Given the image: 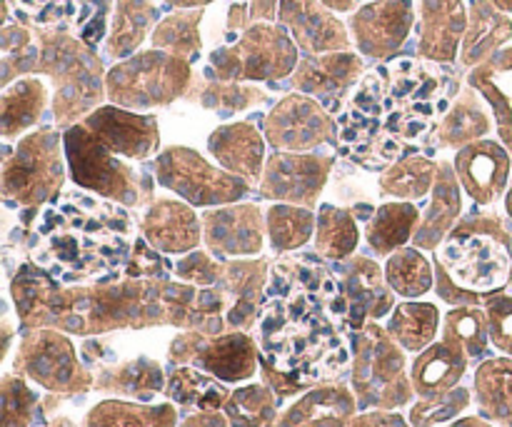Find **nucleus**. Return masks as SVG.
I'll return each instance as SVG.
<instances>
[{"instance_id": "1", "label": "nucleus", "mask_w": 512, "mask_h": 427, "mask_svg": "<svg viewBox=\"0 0 512 427\" xmlns=\"http://www.w3.org/2000/svg\"><path fill=\"white\" fill-rule=\"evenodd\" d=\"M448 65L395 58L368 70L338 115L340 160L368 173H383L418 143L428 145L450 108Z\"/></svg>"}, {"instance_id": "2", "label": "nucleus", "mask_w": 512, "mask_h": 427, "mask_svg": "<svg viewBox=\"0 0 512 427\" xmlns=\"http://www.w3.org/2000/svg\"><path fill=\"white\" fill-rule=\"evenodd\" d=\"M350 305L340 280L315 258L288 255L270 268L260 353L293 383L335 378L348 365Z\"/></svg>"}, {"instance_id": "3", "label": "nucleus", "mask_w": 512, "mask_h": 427, "mask_svg": "<svg viewBox=\"0 0 512 427\" xmlns=\"http://www.w3.org/2000/svg\"><path fill=\"white\" fill-rule=\"evenodd\" d=\"M133 240L125 205L90 190H63L40 208L30 260L65 283L90 280L123 268Z\"/></svg>"}, {"instance_id": "4", "label": "nucleus", "mask_w": 512, "mask_h": 427, "mask_svg": "<svg viewBox=\"0 0 512 427\" xmlns=\"http://www.w3.org/2000/svg\"><path fill=\"white\" fill-rule=\"evenodd\" d=\"M433 253L440 298L455 305H475L510 285L512 225L505 213L478 210L460 220Z\"/></svg>"}, {"instance_id": "5", "label": "nucleus", "mask_w": 512, "mask_h": 427, "mask_svg": "<svg viewBox=\"0 0 512 427\" xmlns=\"http://www.w3.org/2000/svg\"><path fill=\"white\" fill-rule=\"evenodd\" d=\"M298 63L293 35L278 20H260L210 48L205 75L220 83H275L290 78Z\"/></svg>"}, {"instance_id": "6", "label": "nucleus", "mask_w": 512, "mask_h": 427, "mask_svg": "<svg viewBox=\"0 0 512 427\" xmlns=\"http://www.w3.org/2000/svg\"><path fill=\"white\" fill-rule=\"evenodd\" d=\"M38 43L40 70L58 83L55 118L63 128H70L78 115L93 113L98 95H105L103 65L88 43L63 28L45 30Z\"/></svg>"}, {"instance_id": "7", "label": "nucleus", "mask_w": 512, "mask_h": 427, "mask_svg": "<svg viewBox=\"0 0 512 427\" xmlns=\"http://www.w3.org/2000/svg\"><path fill=\"white\" fill-rule=\"evenodd\" d=\"M65 138L55 128L23 135L15 148L5 150L3 200L10 208H40L63 193Z\"/></svg>"}, {"instance_id": "8", "label": "nucleus", "mask_w": 512, "mask_h": 427, "mask_svg": "<svg viewBox=\"0 0 512 427\" xmlns=\"http://www.w3.org/2000/svg\"><path fill=\"white\" fill-rule=\"evenodd\" d=\"M190 65V60L165 50H140L105 73V98L128 110L165 108L190 88Z\"/></svg>"}, {"instance_id": "9", "label": "nucleus", "mask_w": 512, "mask_h": 427, "mask_svg": "<svg viewBox=\"0 0 512 427\" xmlns=\"http://www.w3.org/2000/svg\"><path fill=\"white\" fill-rule=\"evenodd\" d=\"M155 180L175 198L193 208L208 210L233 205L250 193V183L230 170L210 163L205 155L188 145H170L155 158Z\"/></svg>"}, {"instance_id": "10", "label": "nucleus", "mask_w": 512, "mask_h": 427, "mask_svg": "<svg viewBox=\"0 0 512 427\" xmlns=\"http://www.w3.org/2000/svg\"><path fill=\"white\" fill-rule=\"evenodd\" d=\"M68 173L75 185L120 205H138L143 195V173L110 153L83 123L70 125L63 133Z\"/></svg>"}, {"instance_id": "11", "label": "nucleus", "mask_w": 512, "mask_h": 427, "mask_svg": "<svg viewBox=\"0 0 512 427\" xmlns=\"http://www.w3.org/2000/svg\"><path fill=\"white\" fill-rule=\"evenodd\" d=\"M403 370V353L388 330H380L375 323L365 325L358 338V368H355V390L363 405L395 408L408 403L410 388L403 380Z\"/></svg>"}, {"instance_id": "12", "label": "nucleus", "mask_w": 512, "mask_h": 427, "mask_svg": "<svg viewBox=\"0 0 512 427\" xmlns=\"http://www.w3.org/2000/svg\"><path fill=\"white\" fill-rule=\"evenodd\" d=\"M263 133L273 150L313 153L338 140V120L320 100L305 93L285 95L263 120Z\"/></svg>"}, {"instance_id": "13", "label": "nucleus", "mask_w": 512, "mask_h": 427, "mask_svg": "<svg viewBox=\"0 0 512 427\" xmlns=\"http://www.w3.org/2000/svg\"><path fill=\"white\" fill-rule=\"evenodd\" d=\"M335 168V155L330 153H283L273 150L265 160V170L258 180V195L273 203L303 205L315 208L320 203L330 173Z\"/></svg>"}, {"instance_id": "14", "label": "nucleus", "mask_w": 512, "mask_h": 427, "mask_svg": "<svg viewBox=\"0 0 512 427\" xmlns=\"http://www.w3.org/2000/svg\"><path fill=\"white\" fill-rule=\"evenodd\" d=\"M418 23L415 0H370L350 13L348 28L363 58L388 63L405 48Z\"/></svg>"}, {"instance_id": "15", "label": "nucleus", "mask_w": 512, "mask_h": 427, "mask_svg": "<svg viewBox=\"0 0 512 427\" xmlns=\"http://www.w3.org/2000/svg\"><path fill=\"white\" fill-rule=\"evenodd\" d=\"M80 123L118 158L143 163V160L160 155L158 115L140 113V110H128L110 103L98 105Z\"/></svg>"}, {"instance_id": "16", "label": "nucleus", "mask_w": 512, "mask_h": 427, "mask_svg": "<svg viewBox=\"0 0 512 427\" xmlns=\"http://www.w3.org/2000/svg\"><path fill=\"white\" fill-rule=\"evenodd\" d=\"M453 168L465 198L480 210L500 203L512 178V155L498 138H483L455 150Z\"/></svg>"}, {"instance_id": "17", "label": "nucleus", "mask_w": 512, "mask_h": 427, "mask_svg": "<svg viewBox=\"0 0 512 427\" xmlns=\"http://www.w3.org/2000/svg\"><path fill=\"white\" fill-rule=\"evenodd\" d=\"M365 75V60L353 50H338V53L303 55L290 75V85L295 93H305L320 100L330 113L343 108L345 98L353 95L358 83Z\"/></svg>"}, {"instance_id": "18", "label": "nucleus", "mask_w": 512, "mask_h": 427, "mask_svg": "<svg viewBox=\"0 0 512 427\" xmlns=\"http://www.w3.org/2000/svg\"><path fill=\"white\" fill-rule=\"evenodd\" d=\"M278 23L293 35L303 55L353 50L348 23L323 0H280Z\"/></svg>"}, {"instance_id": "19", "label": "nucleus", "mask_w": 512, "mask_h": 427, "mask_svg": "<svg viewBox=\"0 0 512 427\" xmlns=\"http://www.w3.org/2000/svg\"><path fill=\"white\" fill-rule=\"evenodd\" d=\"M205 248L215 258H250L263 250L265 213L253 203L203 210Z\"/></svg>"}, {"instance_id": "20", "label": "nucleus", "mask_w": 512, "mask_h": 427, "mask_svg": "<svg viewBox=\"0 0 512 427\" xmlns=\"http://www.w3.org/2000/svg\"><path fill=\"white\" fill-rule=\"evenodd\" d=\"M18 5V18L43 28H75L90 48L105 43L113 18V0H8Z\"/></svg>"}, {"instance_id": "21", "label": "nucleus", "mask_w": 512, "mask_h": 427, "mask_svg": "<svg viewBox=\"0 0 512 427\" xmlns=\"http://www.w3.org/2000/svg\"><path fill=\"white\" fill-rule=\"evenodd\" d=\"M418 55L428 63L455 65L468 30L465 0H418Z\"/></svg>"}, {"instance_id": "22", "label": "nucleus", "mask_w": 512, "mask_h": 427, "mask_svg": "<svg viewBox=\"0 0 512 427\" xmlns=\"http://www.w3.org/2000/svg\"><path fill=\"white\" fill-rule=\"evenodd\" d=\"M140 233L158 253L188 255L203 240V218L185 200L160 198L143 210Z\"/></svg>"}, {"instance_id": "23", "label": "nucleus", "mask_w": 512, "mask_h": 427, "mask_svg": "<svg viewBox=\"0 0 512 427\" xmlns=\"http://www.w3.org/2000/svg\"><path fill=\"white\" fill-rule=\"evenodd\" d=\"M173 358L195 360L198 368L208 370L223 383H238L255 375L258 348L248 335H225L218 340L183 338L173 345Z\"/></svg>"}, {"instance_id": "24", "label": "nucleus", "mask_w": 512, "mask_h": 427, "mask_svg": "<svg viewBox=\"0 0 512 427\" xmlns=\"http://www.w3.org/2000/svg\"><path fill=\"white\" fill-rule=\"evenodd\" d=\"M268 138L263 128L248 123V120H235V123L220 125L208 135V153L220 168L230 170L255 185L265 170L268 160Z\"/></svg>"}, {"instance_id": "25", "label": "nucleus", "mask_w": 512, "mask_h": 427, "mask_svg": "<svg viewBox=\"0 0 512 427\" xmlns=\"http://www.w3.org/2000/svg\"><path fill=\"white\" fill-rule=\"evenodd\" d=\"M470 363H473V358L465 350V345L453 333L443 330L440 340H435L430 348H425L415 358L413 370H410L413 390L423 400L450 393V390L458 388L460 378Z\"/></svg>"}, {"instance_id": "26", "label": "nucleus", "mask_w": 512, "mask_h": 427, "mask_svg": "<svg viewBox=\"0 0 512 427\" xmlns=\"http://www.w3.org/2000/svg\"><path fill=\"white\" fill-rule=\"evenodd\" d=\"M463 210L465 193L458 175H455L453 163H440L433 193L428 195V205L420 215L418 230H415V238L410 245L420 250H438L450 230L463 220Z\"/></svg>"}, {"instance_id": "27", "label": "nucleus", "mask_w": 512, "mask_h": 427, "mask_svg": "<svg viewBox=\"0 0 512 427\" xmlns=\"http://www.w3.org/2000/svg\"><path fill=\"white\" fill-rule=\"evenodd\" d=\"M493 130L495 120L488 103H485L478 90L465 83V88H460L455 93V100L445 110L443 118H440L438 128L430 135L428 145L433 150H460L463 145L475 143V140L490 138Z\"/></svg>"}, {"instance_id": "28", "label": "nucleus", "mask_w": 512, "mask_h": 427, "mask_svg": "<svg viewBox=\"0 0 512 427\" xmlns=\"http://www.w3.org/2000/svg\"><path fill=\"white\" fill-rule=\"evenodd\" d=\"M18 360L23 363L25 375H30L35 383L48 390H68L78 383L80 368L75 360V350L58 333L43 330L30 338Z\"/></svg>"}, {"instance_id": "29", "label": "nucleus", "mask_w": 512, "mask_h": 427, "mask_svg": "<svg viewBox=\"0 0 512 427\" xmlns=\"http://www.w3.org/2000/svg\"><path fill=\"white\" fill-rule=\"evenodd\" d=\"M465 83L483 95L495 120V138L512 155V45L468 70Z\"/></svg>"}, {"instance_id": "30", "label": "nucleus", "mask_w": 512, "mask_h": 427, "mask_svg": "<svg viewBox=\"0 0 512 427\" xmlns=\"http://www.w3.org/2000/svg\"><path fill=\"white\" fill-rule=\"evenodd\" d=\"M512 40V15L500 10L495 0H470L468 30L460 45L458 65L473 70L475 65L508 48Z\"/></svg>"}, {"instance_id": "31", "label": "nucleus", "mask_w": 512, "mask_h": 427, "mask_svg": "<svg viewBox=\"0 0 512 427\" xmlns=\"http://www.w3.org/2000/svg\"><path fill=\"white\" fill-rule=\"evenodd\" d=\"M340 273V288L350 305V323L358 328L365 318H383L393 305V290L385 288V270L370 258H348L343 260Z\"/></svg>"}, {"instance_id": "32", "label": "nucleus", "mask_w": 512, "mask_h": 427, "mask_svg": "<svg viewBox=\"0 0 512 427\" xmlns=\"http://www.w3.org/2000/svg\"><path fill=\"white\" fill-rule=\"evenodd\" d=\"M160 0H115L108 38L103 43L105 58L125 60L140 50L163 20Z\"/></svg>"}, {"instance_id": "33", "label": "nucleus", "mask_w": 512, "mask_h": 427, "mask_svg": "<svg viewBox=\"0 0 512 427\" xmlns=\"http://www.w3.org/2000/svg\"><path fill=\"white\" fill-rule=\"evenodd\" d=\"M420 215H423L420 205L410 200H385L383 205H378L365 223V245L370 253L390 258L395 250L413 243Z\"/></svg>"}, {"instance_id": "34", "label": "nucleus", "mask_w": 512, "mask_h": 427, "mask_svg": "<svg viewBox=\"0 0 512 427\" xmlns=\"http://www.w3.org/2000/svg\"><path fill=\"white\" fill-rule=\"evenodd\" d=\"M50 90L40 75H20L8 83L0 95V128L3 138H23L28 130L38 125L48 105Z\"/></svg>"}, {"instance_id": "35", "label": "nucleus", "mask_w": 512, "mask_h": 427, "mask_svg": "<svg viewBox=\"0 0 512 427\" xmlns=\"http://www.w3.org/2000/svg\"><path fill=\"white\" fill-rule=\"evenodd\" d=\"M440 163L428 155L408 153L378 175V195L385 200H410L420 203L433 193Z\"/></svg>"}, {"instance_id": "36", "label": "nucleus", "mask_w": 512, "mask_h": 427, "mask_svg": "<svg viewBox=\"0 0 512 427\" xmlns=\"http://www.w3.org/2000/svg\"><path fill=\"white\" fill-rule=\"evenodd\" d=\"M315 253L328 263H343L353 258L360 245L358 213L335 203H320L315 225Z\"/></svg>"}, {"instance_id": "37", "label": "nucleus", "mask_w": 512, "mask_h": 427, "mask_svg": "<svg viewBox=\"0 0 512 427\" xmlns=\"http://www.w3.org/2000/svg\"><path fill=\"white\" fill-rule=\"evenodd\" d=\"M203 20V8H178L163 15V20L155 25L153 35H150V48L165 50V53H173L193 63L205 43L203 30H200Z\"/></svg>"}, {"instance_id": "38", "label": "nucleus", "mask_w": 512, "mask_h": 427, "mask_svg": "<svg viewBox=\"0 0 512 427\" xmlns=\"http://www.w3.org/2000/svg\"><path fill=\"white\" fill-rule=\"evenodd\" d=\"M440 330V310L433 303H400L388 320V333L395 343L410 353H423L435 343Z\"/></svg>"}, {"instance_id": "39", "label": "nucleus", "mask_w": 512, "mask_h": 427, "mask_svg": "<svg viewBox=\"0 0 512 427\" xmlns=\"http://www.w3.org/2000/svg\"><path fill=\"white\" fill-rule=\"evenodd\" d=\"M318 213L313 208L273 203L265 210V230L275 253H295L315 238Z\"/></svg>"}, {"instance_id": "40", "label": "nucleus", "mask_w": 512, "mask_h": 427, "mask_svg": "<svg viewBox=\"0 0 512 427\" xmlns=\"http://www.w3.org/2000/svg\"><path fill=\"white\" fill-rule=\"evenodd\" d=\"M383 270L388 288L400 298L418 300L428 295L435 285L433 263L428 260L425 250L415 248V245L395 250L390 258H385Z\"/></svg>"}, {"instance_id": "41", "label": "nucleus", "mask_w": 512, "mask_h": 427, "mask_svg": "<svg viewBox=\"0 0 512 427\" xmlns=\"http://www.w3.org/2000/svg\"><path fill=\"white\" fill-rule=\"evenodd\" d=\"M475 398L488 418L512 423V358L485 360L475 370Z\"/></svg>"}, {"instance_id": "42", "label": "nucleus", "mask_w": 512, "mask_h": 427, "mask_svg": "<svg viewBox=\"0 0 512 427\" xmlns=\"http://www.w3.org/2000/svg\"><path fill=\"white\" fill-rule=\"evenodd\" d=\"M353 408V398L345 388L318 390L290 410L283 427H340Z\"/></svg>"}, {"instance_id": "43", "label": "nucleus", "mask_w": 512, "mask_h": 427, "mask_svg": "<svg viewBox=\"0 0 512 427\" xmlns=\"http://www.w3.org/2000/svg\"><path fill=\"white\" fill-rule=\"evenodd\" d=\"M85 427H175V410L170 405H150L108 400L90 410Z\"/></svg>"}, {"instance_id": "44", "label": "nucleus", "mask_w": 512, "mask_h": 427, "mask_svg": "<svg viewBox=\"0 0 512 427\" xmlns=\"http://www.w3.org/2000/svg\"><path fill=\"white\" fill-rule=\"evenodd\" d=\"M168 395L180 405H195L200 410H220L228 400L225 388H220L213 378H205L198 370H180L170 380Z\"/></svg>"}, {"instance_id": "45", "label": "nucleus", "mask_w": 512, "mask_h": 427, "mask_svg": "<svg viewBox=\"0 0 512 427\" xmlns=\"http://www.w3.org/2000/svg\"><path fill=\"white\" fill-rule=\"evenodd\" d=\"M228 413L238 427H260L273 415V395L268 388H245L228 400Z\"/></svg>"}, {"instance_id": "46", "label": "nucleus", "mask_w": 512, "mask_h": 427, "mask_svg": "<svg viewBox=\"0 0 512 427\" xmlns=\"http://www.w3.org/2000/svg\"><path fill=\"white\" fill-rule=\"evenodd\" d=\"M470 405V393L463 388H455L450 393L438 395V398L420 400L418 405L410 413V423L413 427H433L438 423H445V420L453 418L455 413L465 410Z\"/></svg>"}, {"instance_id": "47", "label": "nucleus", "mask_w": 512, "mask_h": 427, "mask_svg": "<svg viewBox=\"0 0 512 427\" xmlns=\"http://www.w3.org/2000/svg\"><path fill=\"white\" fill-rule=\"evenodd\" d=\"M35 395L23 380L8 378L3 385V427H28L35 415Z\"/></svg>"}, {"instance_id": "48", "label": "nucleus", "mask_w": 512, "mask_h": 427, "mask_svg": "<svg viewBox=\"0 0 512 427\" xmlns=\"http://www.w3.org/2000/svg\"><path fill=\"white\" fill-rule=\"evenodd\" d=\"M485 315H488L490 343L512 358V295L498 293L485 300Z\"/></svg>"}, {"instance_id": "49", "label": "nucleus", "mask_w": 512, "mask_h": 427, "mask_svg": "<svg viewBox=\"0 0 512 427\" xmlns=\"http://www.w3.org/2000/svg\"><path fill=\"white\" fill-rule=\"evenodd\" d=\"M258 98H263L260 90L250 88V85L220 83V80H215V83H210L208 90H205L203 108L220 110V105H223V110H245Z\"/></svg>"}, {"instance_id": "50", "label": "nucleus", "mask_w": 512, "mask_h": 427, "mask_svg": "<svg viewBox=\"0 0 512 427\" xmlns=\"http://www.w3.org/2000/svg\"><path fill=\"white\" fill-rule=\"evenodd\" d=\"M323 3L335 13H355L363 5V0H323Z\"/></svg>"}, {"instance_id": "51", "label": "nucleus", "mask_w": 512, "mask_h": 427, "mask_svg": "<svg viewBox=\"0 0 512 427\" xmlns=\"http://www.w3.org/2000/svg\"><path fill=\"white\" fill-rule=\"evenodd\" d=\"M165 5H175V8H205V5L215 3V0H160Z\"/></svg>"}, {"instance_id": "52", "label": "nucleus", "mask_w": 512, "mask_h": 427, "mask_svg": "<svg viewBox=\"0 0 512 427\" xmlns=\"http://www.w3.org/2000/svg\"><path fill=\"white\" fill-rule=\"evenodd\" d=\"M503 213H505V218H508L510 225H512V178H510L508 190H505V195H503Z\"/></svg>"}, {"instance_id": "53", "label": "nucleus", "mask_w": 512, "mask_h": 427, "mask_svg": "<svg viewBox=\"0 0 512 427\" xmlns=\"http://www.w3.org/2000/svg\"><path fill=\"white\" fill-rule=\"evenodd\" d=\"M495 5H498L500 10H505V13L512 15V0H495Z\"/></svg>"}, {"instance_id": "54", "label": "nucleus", "mask_w": 512, "mask_h": 427, "mask_svg": "<svg viewBox=\"0 0 512 427\" xmlns=\"http://www.w3.org/2000/svg\"><path fill=\"white\" fill-rule=\"evenodd\" d=\"M55 427H73V425H70V423H65V420H63V423H58V425H55Z\"/></svg>"}, {"instance_id": "55", "label": "nucleus", "mask_w": 512, "mask_h": 427, "mask_svg": "<svg viewBox=\"0 0 512 427\" xmlns=\"http://www.w3.org/2000/svg\"><path fill=\"white\" fill-rule=\"evenodd\" d=\"M510 288H512V278H510Z\"/></svg>"}]
</instances>
